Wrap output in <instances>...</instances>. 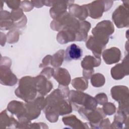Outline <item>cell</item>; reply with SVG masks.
<instances>
[{
  "instance_id": "6da1fadb",
  "label": "cell",
  "mask_w": 129,
  "mask_h": 129,
  "mask_svg": "<svg viewBox=\"0 0 129 129\" xmlns=\"http://www.w3.org/2000/svg\"><path fill=\"white\" fill-rule=\"evenodd\" d=\"M68 97L69 101L75 110L84 118L95 109L98 104L95 98L80 91L71 90L69 93Z\"/></svg>"
},
{
  "instance_id": "7a4b0ae2",
  "label": "cell",
  "mask_w": 129,
  "mask_h": 129,
  "mask_svg": "<svg viewBox=\"0 0 129 129\" xmlns=\"http://www.w3.org/2000/svg\"><path fill=\"white\" fill-rule=\"evenodd\" d=\"M35 77L26 76L19 81V86L15 90V94L19 98L28 102L33 100L37 94Z\"/></svg>"
},
{
  "instance_id": "3957f363",
  "label": "cell",
  "mask_w": 129,
  "mask_h": 129,
  "mask_svg": "<svg viewBox=\"0 0 129 129\" xmlns=\"http://www.w3.org/2000/svg\"><path fill=\"white\" fill-rule=\"evenodd\" d=\"M113 24L108 20H104L98 23L92 30L93 37L105 45L109 40V37L114 32Z\"/></svg>"
},
{
  "instance_id": "277c9868",
  "label": "cell",
  "mask_w": 129,
  "mask_h": 129,
  "mask_svg": "<svg viewBox=\"0 0 129 129\" xmlns=\"http://www.w3.org/2000/svg\"><path fill=\"white\" fill-rule=\"evenodd\" d=\"M112 98L119 103L118 110L126 114L128 113V89L123 86H117L111 89Z\"/></svg>"
},
{
  "instance_id": "5b68a950",
  "label": "cell",
  "mask_w": 129,
  "mask_h": 129,
  "mask_svg": "<svg viewBox=\"0 0 129 129\" xmlns=\"http://www.w3.org/2000/svg\"><path fill=\"white\" fill-rule=\"evenodd\" d=\"M112 1H97L84 5L87 10L88 15L93 19H98L102 17L103 13L110 9Z\"/></svg>"
},
{
  "instance_id": "8992f818",
  "label": "cell",
  "mask_w": 129,
  "mask_h": 129,
  "mask_svg": "<svg viewBox=\"0 0 129 129\" xmlns=\"http://www.w3.org/2000/svg\"><path fill=\"white\" fill-rule=\"evenodd\" d=\"M112 19L118 28L128 27V6H119L113 12Z\"/></svg>"
},
{
  "instance_id": "52a82bcc",
  "label": "cell",
  "mask_w": 129,
  "mask_h": 129,
  "mask_svg": "<svg viewBox=\"0 0 129 129\" xmlns=\"http://www.w3.org/2000/svg\"><path fill=\"white\" fill-rule=\"evenodd\" d=\"M111 75L112 78L115 80L121 79L125 76L128 75L127 55L123 59L121 63L116 64L112 68L111 70Z\"/></svg>"
},
{
  "instance_id": "ba28073f",
  "label": "cell",
  "mask_w": 129,
  "mask_h": 129,
  "mask_svg": "<svg viewBox=\"0 0 129 129\" xmlns=\"http://www.w3.org/2000/svg\"><path fill=\"white\" fill-rule=\"evenodd\" d=\"M104 62L108 64H111L118 62L121 58V52L119 48L113 47L105 49L102 53Z\"/></svg>"
},
{
  "instance_id": "9c48e42d",
  "label": "cell",
  "mask_w": 129,
  "mask_h": 129,
  "mask_svg": "<svg viewBox=\"0 0 129 129\" xmlns=\"http://www.w3.org/2000/svg\"><path fill=\"white\" fill-rule=\"evenodd\" d=\"M1 83L4 85L13 86L17 82V78L14 75L10 67L1 66Z\"/></svg>"
},
{
  "instance_id": "30bf717a",
  "label": "cell",
  "mask_w": 129,
  "mask_h": 129,
  "mask_svg": "<svg viewBox=\"0 0 129 129\" xmlns=\"http://www.w3.org/2000/svg\"><path fill=\"white\" fill-rule=\"evenodd\" d=\"M35 79L37 90L42 96L46 95L53 87L52 83L43 75L37 76Z\"/></svg>"
},
{
  "instance_id": "8fae6325",
  "label": "cell",
  "mask_w": 129,
  "mask_h": 129,
  "mask_svg": "<svg viewBox=\"0 0 129 129\" xmlns=\"http://www.w3.org/2000/svg\"><path fill=\"white\" fill-rule=\"evenodd\" d=\"M53 5L50 10V14L53 19H55L61 14L66 12L68 3L72 2V1H50Z\"/></svg>"
},
{
  "instance_id": "7c38bea8",
  "label": "cell",
  "mask_w": 129,
  "mask_h": 129,
  "mask_svg": "<svg viewBox=\"0 0 129 129\" xmlns=\"http://www.w3.org/2000/svg\"><path fill=\"white\" fill-rule=\"evenodd\" d=\"M83 55L81 48L76 44H72L67 47L64 52V58L67 61L72 60H78Z\"/></svg>"
},
{
  "instance_id": "4fadbf2b",
  "label": "cell",
  "mask_w": 129,
  "mask_h": 129,
  "mask_svg": "<svg viewBox=\"0 0 129 129\" xmlns=\"http://www.w3.org/2000/svg\"><path fill=\"white\" fill-rule=\"evenodd\" d=\"M86 44L88 49L91 50L95 56L97 57H100L102 51L106 46L92 36H90Z\"/></svg>"
},
{
  "instance_id": "5bb4252c",
  "label": "cell",
  "mask_w": 129,
  "mask_h": 129,
  "mask_svg": "<svg viewBox=\"0 0 129 129\" xmlns=\"http://www.w3.org/2000/svg\"><path fill=\"white\" fill-rule=\"evenodd\" d=\"M8 110L12 113L15 114L20 120L24 117L26 112L25 105L21 102L14 100L8 104Z\"/></svg>"
},
{
  "instance_id": "9a60e30c",
  "label": "cell",
  "mask_w": 129,
  "mask_h": 129,
  "mask_svg": "<svg viewBox=\"0 0 129 129\" xmlns=\"http://www.w3.org/2000/svg\"><path fill=\"white\" fill-rule=\"evenodd\" d=\"M53 76L61 86H67L71 82L70 74L66 69L63 68H57Z\"/></svg>"
},
{
  "instance_id": "2e32d148",
  "label": "cell",
  "mask_w": 129,
  "mask_h": 129,
  "mask_svg": "<svg viewBox=\"0 0 129 129\" xmlns=\"http://www.w3.org/2000/svg\"><path fill=\"white\" fill-rule=\"evenodd\" d=\"M104 117H105V114L103 110L100 108H98L89 113L85 118L90 121L91 125H99Z\"/></svg>"
},
{
  "instance_id": "e0dca14e",
  "label": "cell",
  "mask_w": 129,
  "mask_h": 129,
  "mask_svg": "<svg viewBox=\"0 0 129 129\" xmlns=\"http://www.w3.org/2000/svg\"><path fill=\"white\" fill-rule=\"evenodd\" d=\"M101 61L100 57L87 55L83 58L81 62V66L84 70L94 71L93 68L98 67L100 64Z\"/></svg>"
},
{
  "instance_id": "ac0fdd59",
  "label": "cell",
  "mask_w": 129,
  "mask_h": 129,
  "mask_svg": "<svg viewBox=\"0 0 129 129\" xmlns=\"http://www.w3.org/2000/svg\"><path fill=\"white\" fill-rule=\"evenodd\" d=\"M69 11L73 16L79 18L81 21L84 20L88 16L87 10L84 5L80 6L77 5H72L69 7Z\"/></svg>"
},
{
  "instance_id": "d6986e66",
  "label": "cell",
  "mask_w": 129,
  "mask_h": 129,
  "mask_svg": "<svg viewBox=\"0 0 129 129\" xmlns=\"http://www.w3.org/2000/svg\"><path fill=\"white\" fill-rule=\"evenodd\" d=\"M62 121L64 124L71 126L72 128H88V127L84 125L86 124V123L82 122L74 115L63 117Z\"/></svg>"
},
{
  "instance_id": "ffe728a7",
  "label": "cell",
  "mask_w": 129,
  "mask_h": 129,
  "mask_svg": "<svg viewBox=\"0 0 129 129\" xmlns=\"http://www.w3.org/2000/svg\"><path fill=\"white\" fill-rule=\"evenodd\" d=\"M64 51L59 50L52 57L51 64L54 67H58L61 65L64 58Z\"/></svg>"
},
{
  "instance_id": "44dd1931",
  "label": "cell",
  "mask_w": 129,
  "mask_h": 129,
  "mask_svg": "<svg viewBox=\"0 0 129 129\" xmlns=\"http://www.w3.org/2000/svg\"><path fill=\"white\" fill-rule=\"evenodd\" d=\"M72 86L77 90L84 91L88 87V81L85 78H76L72 81Z\"/></svg>"
},
{
  "instance_id": "7402d4cb",
  "label": "cell",
  "mask_w": 129,
  "mask_h": 129,
  "mask_svg": "<svg viewBox=\"0 0 129 129\" xmlns=\"http://www.w3.org/2000/svg\"><path fill=\"white\" fill-rule=\"evenodd\" d=\"M91 82L94 87H99L104 85L105 82V79L103 75L100 73H97L92 75Z\"/></svg>"
},
{
  "instance_id": "603a6c76",
  "label": "cell",
  "mask_w": 129,
  "mask_h": 129,
  "mask_svg": "<svg viewBox=\"0 0 129 129\" xmlns=\"http://www.w3.org/2000/svg\"><path fill=\"white\" fill-rule=\"evenodd\" d=\"M116 110V107L114 104L112 103H105L103 106V111L107 115H112L114 113Z\"/></svg>"
},
{
  "instance_id": "cb8c5ba5",
  "label": "cell",
  "mask_w": 129,
  "mask_h": 129,
  "mask_svg": "<svg viewBox=\"0 0 129 129\" xmlns=\"http://www.w3.org/2000/svg\"><path fill=\"white\" fill-rule=\"evenodd\" d=\"M95 98L97 103L101 105H104L108 100L106 95L103 93L96 95Z\"/></svg>"
},
{
  "instance_id": "d4e9b609",
  "label": "cell",
  "mask_w": 129,
  "mask_h": 129,
  "mask_svg": "<svg viewBox=\"0 0 129 129\" xmlns=\"http://www.w3.org/2000/svg\"><path fill=\"white\" fill-rule=\"evenodd\" d=\"M54 72V69L51 68H46L42 70L40 74L43 76H45V77H46L47 79H49L52 76H53Z\"/></svg>"
},
{
  "instance_id": "484cf974",
  "label": "cell",
  "mask_w": 129,
  "mask_h": 129,
  "mask_svg": "<svg viewBox=\"0 0 129 129\" xmlns=\"http://www.w3.org/2000/svg\"><path fill=\"white\" fill-rule=\"evenodd\" d=\"M21 9H22L24 11H29L31 10L33 8V4L31 3L29 1H23L21 4Z\"/></svg>"
},
{
  "instance_id": "4316f807",
  "label": "cell",
  "mask_w": 129,
  "mask_h": 129,
  "mask_svg": "<svg viewBox=\"0 0 129 129\" xmlns=\"http://www.w3.org/2000/svg\"><path fill=\"white\" fill-rule=\"evenodd\" d=\"M7 4V6L10 8L13 9L14 10H16L19 8L20 6V4L21 3L20 1H8L6 2Z\"/></svg>"
},
{
  "instance_id": "83f0119b",
  "label": "cell",
  "mask_w": 129,
  "mask_h": 129,
  "mask_svg": "<svg viewBox=\"0 0 129 129\" xmlns=\"http://www.w3.org/2000/svg\"><path fill=\"white\" fill-rule=\"evenodd\" d=\"M51 55H47L43 60L42 63L41 64L42 66H40V67H42L43 66H45L48 65V64L51 63Z\"/></svg>"
},
{
  "instance_id": "f1b7e54d",
  "label": "cell",
  "mask_w": 129,
  "mask_h": 129,
  "mask_svg": "<svg viewBox=\"0 0 129 129\" xmlns=\"http://www.w3.org/2000/svg\"><path fill=\"white\" fill-rule=\"evenodd\" d=\"M32 4L36 8H40L42 7V6L44 5L43 1H31Z\"/></svg>"
}]
</instances>
